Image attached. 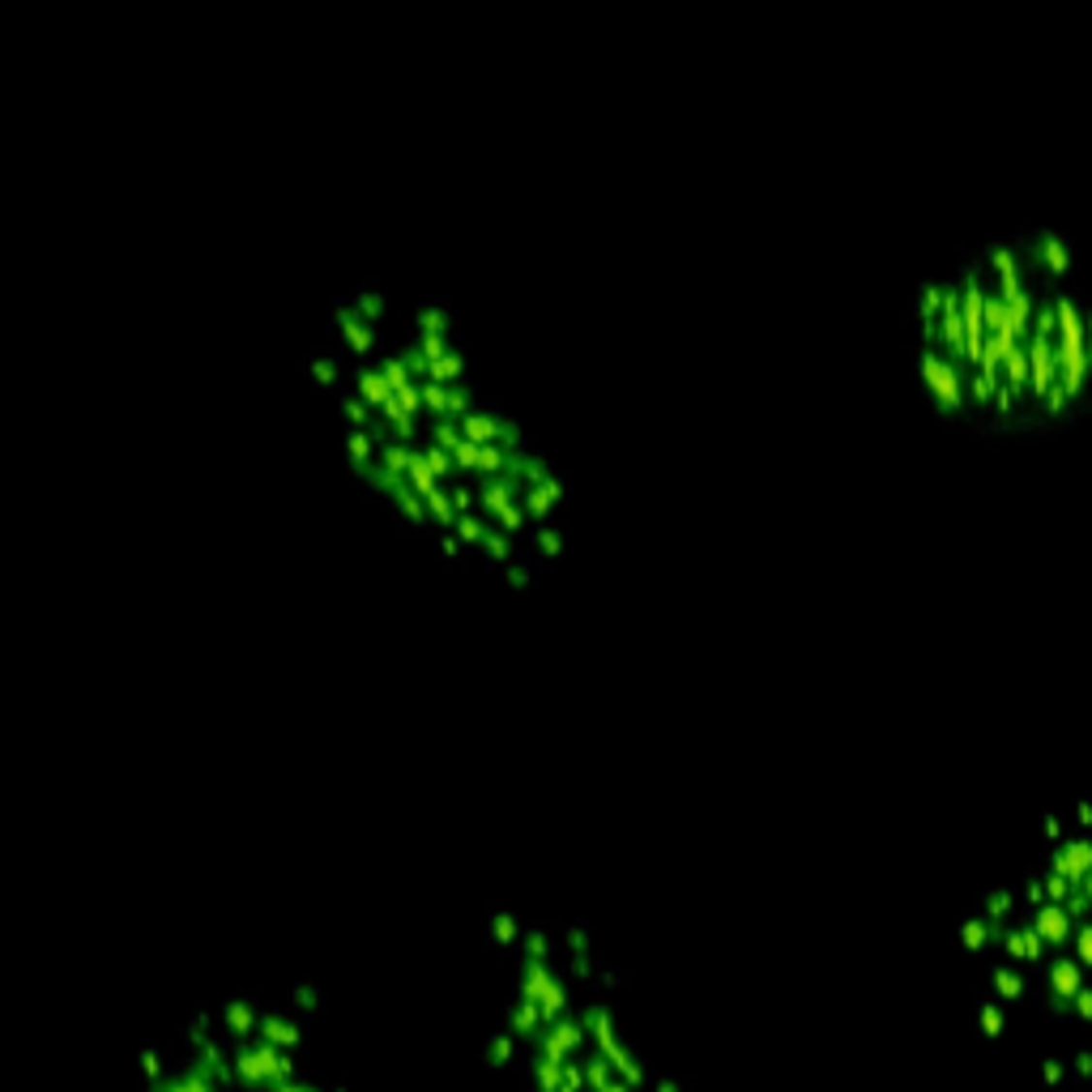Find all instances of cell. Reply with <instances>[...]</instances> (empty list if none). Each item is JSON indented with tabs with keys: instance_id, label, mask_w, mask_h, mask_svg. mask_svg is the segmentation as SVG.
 <instances>
[{
	"instance_id": "8",
	"label": "cell",
	"mask_w": 1092,
	"mask_h": 1092,
	"mask_svg": "<svg viewBox=\"0 0 1092 1092\" xmlns=\"http://www.w3.org/2000/svg\"><path fill=\"white\" fill-rule=\"evenodd\" d=\"M1028 252H1033V261H1042L1054 278H1063V273L1071 269V243H1067V235H1058V231L1033 235L1028 239Z\"/></svg>"
},
{
	"instance_id": "2",
	"label": "cell",
	"mask_w": 1092,
	"mask_h": 1092,
	"mask_svg": "<svg viewBox=\"0 0 1092 1092\" xmlns=\"http://www.w3.org/2000/svg\"><path fill=\"white\" fill-rule=\"evenodd\" d=\"M1054 355H1058V385L1063 397H1079L1088 380V346H1084V312L1071 295H1054Z\"/></svg>"
},
{
	"instance_id": "6",
	"label": "cell",
	"mask_w": 1092,
	"mask_h": 1092,
	"mask_svg": "<svg viewBox=\"0 0 1092 1092\" xmlns=\"http://www.w3.org/2000/svg\"><path fill=\"white\" fill-rule=\"evenodd\" d=\"M1049 871L1063 875L1071 888L1084 884V875L1092 871V841H1058L1054 854H1049Z\"/></svg>"
},
{
	"instance_id": "24",
	"label": "cell",
	"mask_w": 1092,
	"mask_h": 1092,
	"mask_svg": "<svg viewBox=\"0 0 1092 1092\" xmlns=\"http://www.w3.org/2000/svg\"><path fill=\"white\" fill-rule=\"evenodd\" d=\"M1063 1076H1067L1063 1063H1045V1079H1063Z\"/></svg>"
},
{
	"instance_id": "17",
	"label": "cell",
	"mask_w": 1092,
	"mask_h": 1092,
	"mask_svg": "<svg viewBox=\"0 0 1092 1092\" xmlns=\"http://www.w3.org/2000/svg\"><path fill=\"white\" fill-rule=\"evenodd\" d=\"M978 1024H982V1033H990V1037H994V1033H1003V1012H999L994 1003H985V1007H982V1015H978Z\"/></svg>"
},
{
	"instance_id": "23",
	"label": "cell",
	"mask_w": 1092,
	"mask_h": 1092,
	"mask_svg": "<svg viewBox=\"0 0 1092 1092\" xmlns=\"http://www.w3.org/2000/svg\"><path fill=\"white\" fill-rule=\"evenodd\" d=\"M1076 820H1079V824H1088V828H1092V802H1079V807H1076Z\"/></svg>"
},
{
	"instance_id": "1",
	"label": "cell",
	"mask_w": 1092,
	"mask_h": 1092,
	"mask_svg": "<svg viewBox=\"0 0 1092 1092\" xmlns=\"http://www.w3.org/2000/svg\"><path fill=\"white\" fill-rule=\"evenodd\" d=\"M141 1092H248L231 1079L222 1058L188 1028L184 1042L172 1058H163L154 1071H145Z\"/></svg>"
},
{
	"instance_id": "3",
	"label": "cell",
	"mask_w": 1092,
	"mask_h": 1092,
	"mask_svg": "<svg viewBox=\"0 0 1092 1092\" xmlns=\"http://www.w3.org/2000/svg\"><path fill=\"white\" fill-rule=\"evenodd\" d=\"M918 372H921V380H926V389L935 393V401H939L943 410H948V415H956V410H964V372H960L956 363H948V359H943L939 342H926V346H921V355H918Z\"/></svg>"
},
{
	"instance_id": "11",
	"label": "cell",
	"mask_w": 1092,
	"mask_h": 1092,
	"mask_svg": "<svg viewBox=\"0 0 1092 1092\" xmlns=\"http://www.w3.org/2000/svg\"><path fill=\"white\" fill-rule=\"evenodd\" d=\"M994 930H999V921H990L985 914L964 918L960 921V943H964V948H973V952H982L985 943H994Z\"/></svg>"
},
{
	"instance_id": "12",
	"label": "cell",
	"mask_w": 1092,
	"mask_h": 1092,
	"mask_svg": "<svg viewBox=\"0 0 1092 1092\" xmlns=\"http://www.w3.org/2000/svg\"><path fill=\"white\" fill-rule=\"evenodd\" d=\"M982 321H985V333H1012V316H1007V299L999 291H985V303H982Z\"/></svg>"
},
{
	"instance_id": "22",
	"label": "cell",
	"mask_w": 1092,
	"mask_h": 1092,
	"mask_svg": "<svg viewBox=\"0 0 1092 1092\" xmlns=\"http://www.w3.org/2000/svg\"><path fill=\"white\" fill-rule=\"evenodd\" d=\"M1084 346H1088V372H1092V312L1084 316Z\"/></svg>"
},
{
	"instance_id": "25",
	"label": "cell",
	"mask_w": 1092,
	"mask_h": 1092,
	"mask_svg": "<svg viewBox=\"0 0 1092 1092\" xmlns=\"http://www.w3.org/2000/svg\"><path fill=\"white\" fill-rule=\"evenodd\" d=\"M1079 892H1084V900H1088V905H1092V871L1084 875V884H1079Z\"/></svg>"
},
{
	"instance_id": "13",
	"label": "cell",
	"mask_w": 1092,
	"mask_h": 1092,
	"mask_svg": "<svg viewBox=\"0 0 1092 1092\" xmlns=\"http://www.w3.org/2000/svg\"><path fill=\"white\" fill-rule=\"evenodd\" d=\"M990 985L1003 994V999H1020V994H1024V978H1020L1015 969H1007V964L990 969Z\"/></svg>"
},
{
	"instance_id": "15",
	"label": "cell",
	"mask_w": 1092,
	"mask_h": 1092,
	"mask_svg": "<svg viewBox=\"0 0 1092 1092\" xmlns=\"http://www.w3.org/2000/svg\"><path fill=\"white\" fill-rule=\"evenodd\" d=\"M1076 964L1079 969H1092V921H1079L1076 926Z\"/></svg>"
},
{
	"instance_id": "9",
	"label": "cell",
	"mask_w": 1092,
	"mask_h": 1092,
	"mask_svg": "<svg viewBox=\"0 0 1092 1092\" xmlns=\"http://www.w3.org/2000/svg\"><path fill=\"white\" fill-rule=\"evenodd\" d=\"M985 257H990V269H994V278H999V295H1003V299H1015V295L1024 291L1020 257H1015V248H1012V243H994Z\"/></svg>"
},
{
	"instance_id": "16",
	"label": "cell",
	"mask_w": 1092,
	"mask_h": 1092,
	"mask_svg": "<svg viewBox=\"0 0 1092 1092\" xmlns=\"http://www.w3.org/2000/svg\"><path fill=\"white\" fill-rule=\"evenodd\" d=\"M1012 909H1015V896L1007 892V888H999V892L985 896V918H990V921H1003Z\"/></svg>"
},
{
	"instance_id": "5",
	"label": "cell",
	"mask_w": 1092,
	"mask_h": 1092,
	"mask_svg": "<svg viewBox=\"0 0 1092 1092\" xmlns=\"http://www.w3.org/2000/svg\"><path fill=\"white\" fill-rule=\"evenodd\" d=\"M1045 982H1049V1007H1054V1012H1067V1007L1076 1003V994L1088 985V982H1084V969L1076 964V956L1049 960Z\"/></svg>"
},
{
	"instance_id": "21",
	"label": "cell",
	"mask_w": 1092,
	"mask_h": 1092,
	"mask_svg": "<svg viewBox=\"0 0 1092 1092\" xmlns=\"http://www.w3.org/2000/svg\"><path fill=\"white\" fill-rule=\"evenodd\" d=\"M1045 836H1049V841H1063V824H1058V815H1045Z\"/></svg>"
},
{
	"instance_id": "19",
	"label": "cell",
	"mask_w": 1092,
	"mask_h": 1092,
	"mask_svg": "<svg viewBox=\"0 0 1092 1092\" xmlns=\"http://www.w3.org/2000/svg\"><path fill=\"white\" fill-rule=\"evenodd\" d=\"M1071 1007H1076L1079 1020H1092V985H1084V990L1076 994V1003H1071Z\"/></svg>"
},
{
	"instance_id": "14",
	"label": "cell",
	"mask_w": 1092,
	"mask_h": 1092,
	"mask_svg": "<svg viewBox=\"0 0 1092 1092\" xmlns=\"http://www.w3.org/2000/svg\"><path fill=\"white\" fill-rule=\"evenodd\" d=\"M1042 892H1045V900L1049 905H1067V896L1076 892V888L1067 884L1063 875H1054V871H1045V879H1042Z\"/></svg>"
},
{
	"instance_id": "20",
	"label": "cell",
	"mask_w": 1092,
	"mask_h": 1092,
	"mask_svg": "<svg viewBox=\"0 0 1092 1092\" xmlns=\"http://www.w3.org/2000/svg\"><path fill=\"white\" fill-rule=\"evenodd\" d=\"M1024 896L1033 900V905H1045V892H1042V879H1033V884H1024Z\"/></svg>"
},
{
	"instance_id": "4",
	"label": "cell",
	"mask_w": 1092,
	"mask_h": 1092,
	"mask_svg": "<svg viewBox=\"0 0 1092 1092\" xmlns=\"http://www.w3.org/2000/svg\"><path fill=\"white\" fill-rule=\"evenodd\" d=\"M1028 397L1045 401L1049 385L1058 380V355H1054V328H1028Z\"/></svg>"
},
{
	"instance_id": "10",
	"label": "cell",
	"mask_w": 1092,
	"mask_h": 1092,
	"mask_svg": "<svg viewBox=\"0 0 1092 1092\" xmlns=\"http://www.w3.org/2000/svg\"><path fill=\"white\" fill-rule=\"evenodd\" d=\"M1003 380H1007V385H1012L1020 397L1028 393V350H1024V342H1015V346L1003 355Z\"/></svg>"
},
{
	"instance_id": "7",
	"label": "cell",
	"mask_w": 1092,
	"mask_h": 1092,
	"mask_svg": "<svg viewBox=\"0 0 1092 1092\" xmlns=\"http://www.w3.org/2000/svg\"><path fill=\"white\" fill-rule=\"evenodd\" d=\"M1028 926H1033L1037 935H1042V943H1054V948H1067V943L1076 939V926H1079V921L1071 918L1063 905H1049V900H1045V905H1037V909H1033V918H1028Z\"/></svg>"
},
{
	"instance_id": "18",
	"label": "cell",
	"mask_w": 1092,
	"mask_h": 1092,
	"mask_svg": "<svg viewBox=\"0 0 1092 1092\" xmlns=\"http://www.w3.org/2000/svg\"><path fill=\"white\" fill-rule=\"evenodd\" d=\"M1015 397H1020V393H1015L1007 380H999V389H994V406H999V415H1012V410H1015Z\"/></svg>"
},
{
	"instance_id": "26",
	"label": "cell",
	"mask_w": 1092,
	"mask_h": 1092,
	"mask_svg": "<svg viewBox=\"0 0 1092 1092\" xmlns=\"http://www.w3.org/2000/svg\"><path fill=\"white\" fill-rule=\"evenodd\" d=\"M1076 1067H1079V1071H1084V1076H1088V1071H1092V1054H1079V1058H1076Z\"/></svg>"
}]
</instances>
